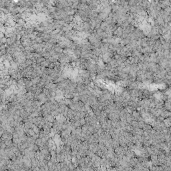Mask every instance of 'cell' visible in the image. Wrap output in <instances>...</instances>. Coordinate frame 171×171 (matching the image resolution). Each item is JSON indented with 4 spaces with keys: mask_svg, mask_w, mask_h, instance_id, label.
I'll list each match as a JSON object with an SVG mask.
<instances>
[{
    "mask_svg": "<svg viewBox=\"0 0 171 171\" xmlns=\"http://www.w3.org/2000/svg\"><path fill=\"white\" fill-rule=\"evenodd\" d=\"M7 39L6 37H3V38H1V44H7Z\"/></svg>",
    "mask_w": 171,
    "mask_h": 171,
    "instance_id": "6da1fadb",
    "label": "cell"
}]
</instances>
